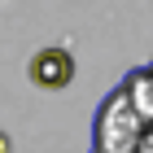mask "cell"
<instances>
[{
	"label": "cell",
	"mask_w": 153,
	"mask_h": 153,
	"mask_svg": "<svg viewBox=\"0 0 153 153\" xmlns=\"http://www.w3.org/2000/svg\"><path fill=\"white\" fill-rule=\"evenodd\" d=\"M13 144H9V136H4V131H0V153H9Z\"/></svg>",
	"instance_id": "obj_3"
},
{
	"label": "cell",
	"mask_w": 153,
	"mask_h": 153,
	"mask_svg": "<svg viewBox=\"0 0 153 153\" xmlns=\"http://www.w3.org/2000/svg\"><path fill=\"white\" fill-rule=\"evenodd\" d=\"M31 79L39 88H66L74 79V57L66 48H39L31 57Z\"/></svg>",
	"instance_id": "obj_1"
},
{
	"label": "cell",
	"mask_w": 153,
	"mask_h": 153,
	"mask_svg": "<svg viewBox=\"0 0 153 153\" xmlns=\"http://www.w3.org/2000/svg\"><path fill=\"white\" fill-rule=\"evenodd\" d=\"M127 92H136L131 105L140 109V114H153V66L140 70V74H131V79H127Z\"/></svg>",
	"instance_id": "obj_2"
}]
</instances>
